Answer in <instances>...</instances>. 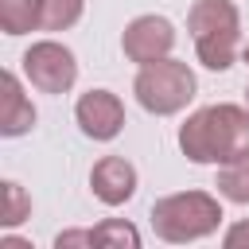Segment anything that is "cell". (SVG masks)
Masks as SVG:
<instances>
[{
  "instance_id": "obj_1",
  "label": "cell",
  "mask_w": 249,
  "mask_h": 249,
  "mask_svg": "<svg viewBox=\"0 0 249 249\" xmlns=\"http://www.w3.org/2000/svg\"><path fill=\"white\" fill-rule=\"evenodd\" d=\"M179 152L191 163H230L241 152H249V105L237 101H218L187 113L179 124Z\"/></svg>"
},
{
  "instance_id": "obj_2",
  "label": "cell",
  "mask_w": 249,
  "mask_h": 249,
  "mask_svg": "<svg viewBox=\"0 0 249 249\" xmlns=\"http://www.w3.org/2000/svg\"><path fill=\"white\" fill-rule=\"evenodd\" d=\"M187 31L195 43V58L222 74L241 58V12L233 0H195L187 12Z\"/></svg>"
},
{
  "instance_id": "obj_3",
  "label": "cell",
  "mask_w": 249,
  "mask_h": 249,
  "mask_svg": "<svg viewBox=\"0 0 249 249\" xmlns=\"http://www.w3.org/2000/svg\"><path fill=\"white\" fill-rule=\"evenodd\" d=\"M222 195L210 191H175L152 202V230L167 245H191L202 237H214L222 230Z\"/></svg>"
},
{
  "instance_id": "obj_4",
  "label": "cell",
  "mask_w": 249,
  "mask_h": 249,
  "mask_svg": "<svg viewBox=\"0 0 249 249\" xmlns=\"http://www.w3.org/2000/svg\"><path fill=\"white\" fill-rule=\"evenodd\" d=\"M195 93H198V78L175 54H167L160 62H148V66H136L132 97L152 117H175V113H183L195 101Z\"/></svg>"
},
{
  "instance_id": "obj_5",
  "label": "cell",
  "mask_w": 249,
  "mask_h": 249,
  "mask_svg": "<svg viewBox=\"0 0 249 249\" xmlns=\"http://www.w3.org/2000/svg\"><path fill=\"white\" fill-rule=\"evenodd\" d=\"M19 62H23L27 86H35L39 93L58 97V93H70L78 82V54L58 39H35Z\"/></svg>"
},
{
  "instance_id": "obj_6",
  "label": "cell",
  "mask_w": 249,
  "mask_h": 249,
  "mask_svg": "<svg viewBox=\"0 0 249 249\" xmlns=\"http://www.w3.org/2000/svg\"><path fill=\"white\" fill-rule=\"evenodd\" d=\"M121 51L132 66H148V62H160L175 51V23L167 16H156V12H144V16H132L121 31Z\"/></svg>"
},
{
  "instance_id": "obj_7",
  "label": "cell",
  "mask_w": 249,
  "mask_h": 249,
  "mask_svg": "<svg viewBox=\"0 0 249 249\" xmlns=\"http://www.w3.org/2000/svg\"><path fill=\"white\" fill-rule=\"evenodd\" d=\"M74 121H78L82 136H89L97 144H109L124 132V101L113 89H86L74 101Z\"/></svg>"
},
{
  "instance_id": "obj_8",
  "label": "cell",
  "mask_w": 249,
  "mask_h": 249,
  "mask_svg": "<svg viewBox=\"0 0 249 249\" xmlns=\"http://www.w3.org/2000/svg\"><path fill=\"white\" fill-rule=\"evenodd\" d=\"M136 187H140V175L124 156H101L89 167V191L105 206H124L136 195Z\"/></svg>"
},
{
  "instance_id": "obj_9",
  "label": "cell",
  "mask_w": 249,
  "mask_h": 249,
  "mask_svg": "<svg viewBox=\"0 0 249 249\" xmlns=\"http://www.w3.org/2000/svg\"><path fill=\"white\" fill-rule=\"evenodd\" d=\"M39 113L23 89V78L16 70H4L0 74V136L16 140V136H27L35 128Z\"/></svg>"
},
{
  "instance_id": "obj_10",
  "label": "cell",
  "mask_w": 249,
  "mask_h": 249,
  "mask_svg": "<svg viewBox=\"0 0 249 249\" xmlns=\"http://www.w3.org/2000/svg\"><path fill=\"white\" fill-rule=\"evenodd\" d=\"M0 27L12 39L43 31V0H0Z\"/></svg>"
},
{
  "instance_id": "obj_11",
  "label": "cell",
  "mask_w": 249,
  "mask_h": 249,
  "mask_svg": "<svg viewBox=\"0 0 249 249\" xmlns=\"http://www.w3.org/2000/svg\"><path fill=\"white\" fill-rule=\"evenodd\" d=\"M218 195L233 206H249V152H241L237 160L218 167Z\"/></svg>"
},
{
  "instance_id": "obj_12",
  "label": "cell",
  "mask_w": 249,
  "mask_h": 249,
  "mask_svg": "<svg viewBox=\"0 0 249 249\" xmlns=\"http://www.w3.org/2000/svg\"><path fill=\"white\" fill-rule=\"evenodd\" d=\"M93 245L97 249H140V230L128 218H105L93 226Z\"/></svg>"
},
{
  "instance_id": "obj_13",
  "label": "cell",
  "mask_w": 249,
  "mask_h": 249,
  "mask_svg": "<svg viewBox=\"0 0 249 249\" xmlns=\"http://www.w3.org/2000/svg\"><path fill=\"white\" fill-rule=\"evenodd\" d=\"M27 218H31V195L16 179H4V214H0V226L4 230H16Z\"/></svg>"
},
{
  "instance_id": "obj_14",
  "label": "cell",
  "mask_w": 249,
  "mask_h": 249,
  "mask_svg": "<svg viewBox=\"0 0 249 249\" xmlns=\"http://www.w3.org/2000/svg\"><path fill=\"white\" fill-rule=\"evenodd\" d=\"M86 12V0H43V31H70Z\"/></svg>"
},
{
  "instance_id": "obj_15",
  "label": "cell",
  "mask_w": 249,
  "mask_h": 249,
  "mask_svg": "<svg viewBox=\"0 0 249 249\" xmlns=\"http://www.w3.org/2000/svg\"><path fill=\"white\" fill-rule=\"evenodd\" d=\"M93 249V230H62L54 233V249Z\"/></svg>"
},
{
  "instance_id": "obj_16",
  "label": "cell",
  "mask_w": 249,
  "mask_h": 249,
  "mask_svg": "<svg viewBox=\"0 0 249 249\" xmlns=\"http://www.w3.org/2000/svg\"><path fill=\"white\" fill-rule=\"evenodd\" d=\"M222 245H226V249H245V245H249V218H237V222L222 233Z\"/></svg>"
},
{
  "instance_id": "obj_17",
  "label": "cell",
  "mask_w": 249,
  "mask_h": 249,
  "mask_svg": "<svg viewBox=\"0 0 249 249\" xmlns=\"http://www.w3.org/2000/svg\"><path fill=\"white\" fill-rule=\"evenodd\" d=\"M241 62L249 66V43H241Z\"/></svg>"
},
{
  "instance_id": "obj_18",
  "label": "cell",
  "mask_w": 249,
  "mask_h": 249,
  "mask_svg": "<svg viewBox=\"0 0 249 249\" xmlns=\"http://www.w3.org/2000/svg\"><path fill=\"white\" fill-rule=\"evenodd\" d=\"M245 105H249V86H245Z\"/></svg>"
}]
</instances>
